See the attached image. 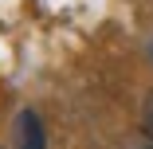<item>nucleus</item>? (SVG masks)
<instances>
[{"label":"nucleus","mask_w":153,"mask_h":149,"mask_svg":"<svg viewBox=\"0 0 153 149\" xmlns=\"http://www.w3.org/2000/svg\"><path fill=\"white\" fill-rule=\"evenodd\" d=\"M149 59H153V39H149Z\"/></svg>","instance_id":"7ed1b4c3"},{"label":"nucleus","mask_w":153,"mask_h":149,"mask_svg":"<svg viewBox=\"0 0 153 149\" xmlns=\"http://www.w3.org/2000/svg\"><path fill=\"white\" fill-rule=\"evenodd\" d=\"M145 149H153V145H145Z\"/></svg>","instance_id":"20e7f679"},{"label":"nucleus","mask_w":153,"mask_h":149,"mask_svg":"<svg viewBox=\"0 0 153 149\" xmlns=\"http://www.w3.org/2000/svg\"><path fill=\"white\" fill-rule=\"evenodd\" d=\"M141 130H145L149 141H153V90H149V98H145V106H141Z\"/></svg>","instance_id":"f03ea898"},{"label":"nucleus","mask_w":153,"mask_h":149,"mask_svg":"<svg viewBox=\"0 0 153 149\" xmlns=\"http://www.w3.org/2000/svg\"><path fill=\"white\" fill-rule=\"evenodd\" d=\"M16 149H47V126L36 110H20L16 114V126H12Z\"/></svg>","instance_id":"f257e3e1"},{"label":"nucleus","mask_w":153,"mask_h":149,"mask_svg":"<svg viewBox=\"0 0 153 149\" xmlns=\"http://www.w3.org/2000/svg\"><path fill=\"white\" fill-rule=\"evenodd\" d=\"M0 149H4V145H0Z\"/></svg>","instance_id":"39448f33"}]
</instances>
